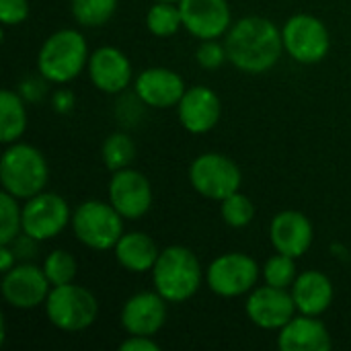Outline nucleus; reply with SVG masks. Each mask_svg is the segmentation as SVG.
I'll return each instance as SVG.
<instances>
[{
    "label": "nucleus",
    "instance_id": "20e7f679",
    "mask_svg": "<svg viewBox=\"0 0 351 351\" xmlns=\"http://www.w3.org/2000/svg\"><path fill=\"white\" fill-rule=\"evenodd\" d=\"M90 51L78 29L51 33L37 51V72L51 84H68L86 70Z\"/></svg>",
    "mask_w": 351,
    "mask_h": 351
},
{
    "label": "nucleus",
    "instance_id": "5701e85b",
    "mask_svg": "<svg viewBox=\"0 0 351 351\" xmlns=\"http://www.w3.org/2000/svg\"><path fill=\"white\" fill-rule=\"evenodd\" d=\"M27 130V101L10 88L0 93V140L2 144H14Z\"/></svg>",
    "mask_w": 351,
    "mask_h": 351
},
{
    "label": "nucleus",
    "instance_id": "423d86ee",
    "mask_svg": "<svg viewBox=\"0 0 351 351\" xmlns=\"http://www.w3.org/2000/svg\"><path fill=\"white\" fill-rule=\"evenodd\" d=\"M47 321L64 333H80L99 319V300L95 294L78 284L53 286L45 304Z\"/></svg>",
    "mask_w": 351,
    "mask_h": 351
},
{
    "label": "nucleus",
    "instance_id": "393cba45",
    "mask_svg": "<svg viewBox=\"0 0 351 351\" xmlns=\"http://www.w3.org/2000/svg\"><path fill=\"white\" fill-rule=\"evenodd\" d=\"M183 27L179 2H152L146 10V29L154 37H173Z\"/></svg>",
    "mask_w": 351,
    "mask_h": 351
},
{
    "label": "nucleus",
    "instance_id": "9b49d317",
    "mask_svg": "<svg viewBox=\"0 0 351 351\" xmlns=\"http://www.w3.org/2000/svg\"><path fill=\"white\" fill-rule=\"evenodd\" d=\"M51 284L43 271V267L33 261H21L6 274H2L0 290L2 298L8 306L16 311H31L45 304Z\"/></svg>",
    "mask_w": 351,
    "mask_h": 351
},
{
    "label": "nucleus",
    "instance_id": "f704fd0d",
    "mask_svg": "<svg viewBox=\"0 0 351 351\" xmlns=\"http://www.w3.org/2000/svg\"><path fill=\"white\" fill-rule=\"evenodd\" d=\"M49 103H51V109L60 115H68L72 113L74 105H76V95L70 90V88H56L51 95H49Z\"/></svg>",
    "mask_w": 351,
    "mask_h": 351
},
{
    "label": "nucleus",
    "instance_id": "bb28decb",
    "mask_svg": "<svg viewBox=\"0 0 351 351\" xmlns=\"http://www.w3.org/2000/svg\"><path fill=\"white\" fill-rule=\"evenodd\" d=\"M261 278L263 284L276 286V288H286L290 290L292 284L298 278V267H296V259L284 253H276L271 255L263 267H261Z\"/></svg>",
    "mask_w": 351,
    "mask_h": 351
},
{
    "label": "nucleus",
    "instance_id": "e433bc0d",
    "mask_svg": "<svg viewBox=\"0 0 351 351\" xmlns=\"http://www.w3.org/2000/svg\"><path fill=\"white\" fill-rule=\"evenodd\" d=\"M16 263L19 261H16V255L12 253V249L8 245H0V274H6Z\"/></svg>",
    "mask_w": 351,
    "mask_h": 351
},
{
    "label": "nucleus",
    "instance_id": "473e14b6",
    "mask_svg": "<svg viewBox=\"0 0 351 351\" xmlns=\"http://www.w3.org/2000/svg\"><path fill=\"white\" fill-rule=\"evenodd\" d=\"M47 84H51V82L45 80L41 74H39V76H27V78L19 84L16 93H19L27 103H39V101H43L45 95H47Z\"/></svg>",
    "mask_w": 351,
    "mask_h": 351
},
{
    "label": "nucleus",
    "instance_id": "4c0bfd02",
    "mask_svg": "<svg viewBox=\"0 0 351 351\" xmlns=\"http://www.w3.org/2000/svg\"><path fill=\"white\" fill-rule=\"evenodd\" d=\"M331 253H333V257L339 259V261H350L351 259L350 249H348L343 243H333V245H331Z\"/></svg>",
    "mask_w": 351,
    "mask_h": 351
},
{
    "label": "nucleus",
    "instance_id": "c9c22d12",
    "mask_svg": "<svg viewBox=\"0 0 351 351\" xmlns=\"http://www.w3.org/2000/svg\"><path fill=\"white\" fill-rule=\"evenodd\" d=\"M121 351H158L160 346L154 341V337L150 335H128L121 346H119Z\"/></svg>",
    "mask_w": 351,
    "mask_h": 351
},
{
    "label": "nucleus",
    "instance_id": "4468645a",
    "mask_svg": "<svg viewBox=\"0 0 351 351\" xmlns=\"http://www.w3.org/2000/svg\"><path fill=\"white\" fill-rule=\"evenodd\" d=\"M183 29L199 41L222 39L232 27L228 0H179Z\"/></svg>",
    "mask_w": 351,
    "mask_h": 351
},
{
    "label": "nucleus",
    "instance_id": "1a4fd4ad",
    "mask_svg": "<svg viewBox=\"0 0 351 351\" xmlns=\"http://www.w3.org/2000/svg\"><path fill=\"white\" fill-rule=\"evenodd\" d=\"M284 51L298 64L313 66L323 62L331 49V33L327 25L308 12L292 14L282 25Z\"/></svg>",
    "mask_w": 351,
    "mask_h": 351
},
{
    "label": "nucleus",
    "instance_id": "aec40b11",
    "mask_svg": "<svg viewBox=\"0 0 351 351\" xmlns=\"http://www.w3.org/2000/svg\"><path fill=\"white\" fill-rule=\"evenodd\" d=\"M278 333V348L282 351H329L333 348L331 333L319 317L296 313Z\"/></svg>",
    "mask_w": 351,
    "mask_h": 351
},
{
    "label": "nucleus",
    "instance_id": "412c9836",
    "mask_svg": "<svg viewBox=\"0 0 351 351\" xmlns=\"http://www.w3.org/2000/svg\"><path fill=\"white\" fill-rule=\"evenodd\" d=\"M290 292H292L296 311L300 315H311V317L325 315L331 308L333 298H335V288H333L331 278L319 269L300 271Z\"/></svg>",
    "mask_w": 351,
    "mask_h": 351
},
{
    "label": "nucleus",
    "instance_id": "39448f33",
    "mask_svg": "<svg viewBox=\"0 0 351 351\" xmlns=\"http://www.w3.org/2000/svg\"><path fill=\"white\" fill-rule=\"evenodd\" d=\"M125 218L103 199H86L72 212V232L90 251H113L121 239Z\"/></svg>",
    "mask_w": 351,
    "mask_h": 351
},
{
    "label": "nucleus",
    "instance_id": "2f4dec72",
    "mask_svg": "<svg viewBox=\"0 0 351 351\" xmlns=\"http://www.w3.org/2000/svg\"><path fill=\"white\" fill-rule=\"evenodd\" d=\"M31 14L29 0H0V21L4 27H19Z\"/></svg>",
    "mask_w": 351,
    "mask_h": 351
},
{
    "label": "nucleus",
    "instance_id": "f3484780",
    "mask_svg": "<svg viewBox=\"0 0 351 351\" xmlns=\"http://www.w3.org/2000/svg\"><path fill=\"white\" fill-rule=\"evenodd\" d=\"M185 90L187 86H185L183 76L165 66L144 68L134 78V93L150 109L177 107Z\"/></svg>",
    "mask_w": 351,
    "mask_h": 351
},
{
    "label": "nucleus",
    "instance_id": "4be33fe9",
    "mask_svg": "<svg viewBox=\"0 0 351 351\" xmlns=\"http://www.w3.org/2000/svg\"><path fill=\"white\" fill-rule=\"evenodd\" d=\"M113 251L115 261L130 274H150L160 255L154 239L142 230L123 232Z\"/></svg>",
    "mask_w": 351,
    "mask_h": 351
},
{
    "label": "nucleus",
    "instance_id": "f03ea898",
    "mask_svg": "<svg viewBox=\"0 0 351 351\" xmlns=\"http://www.w3.org/2000/svg\"><path fill=\"white\" fill-rule=\"evenodd\" d=\"M154 290L169 304H183L191 300L206 282V269L197 255L183 245L160 249V255L150 271Z\"/></svg>",
    "mask_w": 351,
    "mask_h": 351
},
{
    "label": "nucleus",
    "instance_id": "cd10ccee",
    "mask_svg": "<svg viewBox=\"0 0 351 351\" xmlns=\"http://www.w3.org/2000/svg\"><path fill=\"white\" fill-rule=\"evenodd\" d=\"M43 271L49 280L51 286H64L72 284L76 274H78V263L76 257L64 249H53L45 259H43Z\"/></svg>",
    "mask_w": 351,
    "mask_h": 351
},
{
    "label": "nucleus",
    "instance_id": "7ed1b4c3",
    "mask_svg": "<svg viewBox=\"0 0 351 351\" xmlns=\"http://www.w3.org/2000/svg\"><path fill=\"white\" fill-rule=\"evenodd\" d=\"M49 183V165L45 154L25 142L8 144L0 158L2 191L16 199H29L45 191Z\"/></svg>",
    "mask_w": 351,
    "mask_h": 351
},
{
    "label": "nucleus",
    "instance_id": "a878e982",
    "mask_svg": "<svg viewBox=\"0 0 351 351\" xmlns=\"http://www.w3.org/2000/svg\"><path fill=\"white\" fill-rule=\"evenodd\" d=\"M119 0H70L72 19L80 27H103L117 12Z\"/></svg>",
    "mask_w": 351,
    "mask_h": 351
},
{
    "label": "nucleus",
    "instance_id": "a211bd4d",
    "mask_svg": "<svg viewBox=\"0 0 351 351\" xmlns=\"http://www.w3.org/2000/svg\"><path fill=\"white\" fill-rule=\"evenodd\" d=\"M179 121L185 132L193 136H202L212 132L222 117V103L214 88L206 84L187 86L179 105L175 107Z\"/></svg>",
    "mask_w": 351,
    "mask_h": 351
},
{
    "label": "nucleus",
    "instance_id": "f257e3e1",
    "mask_svg": "<svg viewBox=\"0 0 351 351\" xmlns=\"http://www.w3.org/2000/svg\"><path fill=\"white\" fill-rule=\"evenodd\" d=\"M228 62L251 76L276 68L284 51L282 29L267 16L249 14L232 23L224 35Z\"/></svg>",
    "mask_w": 351,
    "mask_h": 351
},
{
    "label": "nucleus",
    "instance_id": "7c9ffc66",
    "mask_svg": "<svg viewBox=\"0 0 351 351\" xmlns=\"http://www.w3.org/2000/svg\"><path fill=\"white\" fill-rule=\"evenodd\" d=\"M195 62L204 70H218V68H222L224 62H228V53H226L224 41H218V39L199 41V45L195 49Z\"/></svg>",
    "mask_w": 351,
    "mask_h": 351
},
{
    "label": "nucleus",
    "instance_id": "58836bf2",
    "mask_svg": "<svg viewBox=\"0 0 351 351\" xmlns=\"http://www.w3.org/2000/svg\"><path fill=\"white\" fill-rule=\"evenodd\" d=\"M152 2H179V0H152Z\"/></svg>",
    "mask_w": 351,
    "mask_h": 351
},
{
    "label": "nucleus",
    "instance_id": "0eeeda50",
    "mask_svg": "<svg viewBox=\"0 0 351 351\" xmlns=\"http://www.w3.org/2000/svg\"><path fill=\"white\" fill-rule=\"evenodd\" d=\"M189 185L206 199L222 202L241 191L243 173L239 165L222 152H204L189 165Z\"/></svg>",
    "mask_w": 351,
    "mask_h": 351
},
{
    "label": "nucleus",
    "instance_id": "2eb2a0df",
    "mask_svg": "<svg viewBox=\"0 0 351 351\" xmlns=\"http://www.w3.org/2000/svg\"><path fill=\"white\" fill-rule=\"evenodd\" d=\"M86 72L93 86L105 95H121L136 78L130 58L115 45H101L93 49Z\"/></svg>",
    "mask_w": 351,
    "mask_h": 351
},
{
    "label": "nucleus",
    "instance_id": "c85d7f7f",
    "mask_svg": "<svg viewBox=\"0 0 351 351\" xmlns=\"http://www.w3.org/2000/svg\"><path fill=\"white\" fill-rule=\"evenodd\" d=\"M220 216H222V222L230 228H237V230L247 228L255 218V206L251 197L237 191L220 202Z\"/></svg>",
    "mask_w": 351,
    "mask_h": 351
},
{
    "label": "nucleus",
    "instance_id": "6e6552de",
    "mask_svg": "<svg viewBox=\"0 0 351 351\" xmlns=\"http://www.w3.org/2000/svg\"><path fill=\"white\" fill-rule=\"evenodd\" d=\"M261 278L259 263L241 251L218 255L206 267V286L220 298H241L257 288Z\"/></svg>",
    "mask_w": 351,
    "mask_h": 351
},
{
    "label": "nucleus",
    "instance_id": "f8f14e48",
    "mask_svg": "<svg viewBox=\"0 0 351 351\" xmlns=\"http://www.w3.org/2000/svg\"><path fill=\"white\" fill-rule=\"evenodd\" d=\"M107 199L125 220H140L152 208V183L132 167L115 171L107 185Z\"/></svg>",
    "mask_w": 351,
    "mask_h": 351
},
{
    "label": "nucleus",
    "instance_id": "c756f323",
    "mask_svg": "<svg viewBox=\"0 0 351 351\" xmlns=\"http://www.w3.org/2000/svg\"><path fill=\"white\" fill-rule=\"evenodd\" d=\"M10 193H0V245L12 243L23 232V206Z\"/></svg>",
    "mask_w": 351,
    "mask_h": 351
},
{
    "label": "nucleus",
    "instance_id": "b1692460",
    "mask_svg": "<svg viewBox=\"0 0 351 351\" xmlns=\"http://www.w3.org/2000/svg\"><path fill=\"white\" fill-rule=\"evenodd\" d=\"M136 158V142L128 132H111L101 146V160L107 171L115 173L132 167Z\"/></svg>",
    "mask_w": 351,
    "mask_h": 351
},
{
    "label": "nucleus",
    "instance_id": "6ab92c4d",
    "mask_svg": "<svg viewBox=\"0 0 351 351\" xmlns=\"http://www.w3.org/2000/svg\"><path fill=\"white\" fill-rule=\"evenodd\" d=\"M269 241L276 253L300 259L308 253L315 241V228L306 214L298 210L278 212L269 222Z\"/></svg>",
    "mask_w": 351,
    "mask_h": 351
},
{
    "label": "nucleus",
    "instance_id": "72a5a7b5",
    "mask_svg": "<svg viewBox=\"0 0 351 351\" xmlns=\"http://www.w3.org/2000/svg\"><path fill=\"white\" fill-rule=\"evenodd\" d=\"M8 247L16 255V261L19 263L21 261H33L37 257V251H39V241H35L27 232H21L12 243H8Z\"/></svg>",
    "mask_w": 351,
    "mask_h": 351
},
{
    "label": "nucleus",
    "instance_id": "ddd939ff",
    "mask_svg": "<svg viewBox=\"0 0 351 351\" xmlns=\"http://www.w3.org/2000/svg\"><path fill=\"white\" fill-rule=\"evenodd\" d=\"M245 313L255 327L263 331H280L298 311L290 290L263 284L247 294Z\"/></svg>",
    "mask_w": 351,
    "mask_h": 351
},
{
    "label": "nucleus",
    "instance_id": "dca6fc26",
    "mask_svg": "<svg viewBox=\"0 0 351 351\" xmlns=\"http://www.w3.org/2000/svg\"><path fill=\"white\" fill-rule=\"evenodd\" d=\"M169 317V302L156 292H136L132 294L119 313V323L128 335H150L154 337Z\"/></svg>",
    "mask_w": 351,
    "mask_h": 351
},
{
    "label": "nucleus",
    "instance_id": "9d476101",
    "mask_svg": "<svg viewBox=\"0 0 351 351\" xmlns=\"http://www.w3.org/2000/svg\"><path fill=\"white\" fill-rule=\"evenodd\" d=\"M72 224L68 202L53 191H41L23 204V232L39 243L60 237Z\"/></svg>",
    "mask_w": 351,
    "mask_h": 351
}]
</instances>
